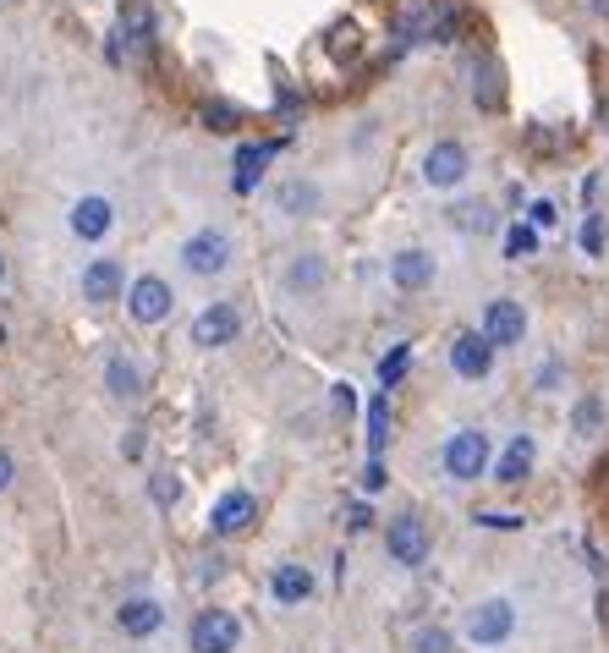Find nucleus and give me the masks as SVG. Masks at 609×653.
<instances>
[{
  "label": "nucleus",
  "mask_w": 609,
  "mask_h": 653,
  "mask_svg": "<svg viewBox=\"0 0 609 653\" xmlns=\"http://www.w3.org/2000/svg\"><path fill=\"white\" fill-rule=\"evenodd\" d=\"M231 259H237V242H231L225 231H214V225H203V231H192V236L181 242V270H187V275H198V281L225 275V270H231Z\"/></svg>",
  "instance_id": "f257e3e1"
},
{
  "label": "nucleus",
  "mask_w": 609,
  "mask_h": 653,
  "mask_svg": "<svg viewBox=\"0 0 609 653\" xmlns=\"http://www.w3.org/2000/svg\"><path fill=\"white\" fill-rule=\"evenodd\" d=\"M440 462H445V473H451L456 484H477V478L489 473V434H483V429H456V434L445 440Z\"/></svg>",
  "instance_id": "f03ea898"
},
{
  "label": "nucleus",
  "mask_w": 609,
  "mask_h": 653,
  "mask_svg": "<svg viewBox=\"0 0 609 653\" xmlns=\"http://www.w3.org/2000/svg\"><path fill=\"white\" fill-rule=\"evenodd\" d=\"M511 632H516V604L511 599H483V604L466 610V643L500 649V643H511Z\"/></svg>",
  "instance_id": "7ed1b4c3"
},
{
  "label": "nucleus",
  "mask_w": 609,
  "mask_h": 653,
  "mask_svg": "<svg viewBox=\"0 0 609 653\" xmlns=\"http://www.w3.org/2000/svg\"><path fill=\"white\" fill-rule=\"evenodd\" d=\"M187 643H192V653H237L242 649V621L231 610H203L192 621Z\"/></svg>",
  "instance_id": "20e7f679"
},
{
  "label": "nucleus",
  "mask_w": 609,
  "mask_h": 653,
  "mask_svg": "<svg viewBox=\"0 0 609 653\" xmlns=\"http://www.w3.org/2000/svg\"><path fill=\"white\" fill-rule=\"evenodd\" d=\"M170 308H176L170 281H159V275H138V281L127 286V314H133L138 325H165Z\"/></svg>",
  "instance_id": "39448f33"
},
{
  "label": "nucleus",
  "mask_w": 609,
  "mask_h": 653,
  "mask_svg": "<svg viewBox=\"0 0 609 653\" xmlns=\"http://www.w3.org/2000/svg\"><path fill=\"white\" fill-rule=\"evenodd\" d=\"M466 170H472V155L461 149L456 138H440V144L423 155V181H429V187H440V192L461 187V181H466Z\"/></svg>",
  "instance_id": "423d86ee"
},
{
  "label": "nucleus",
  "mask_w": 609,
  "mask_h": 653,
  "mask_svg": "<svg viewBox=\"0 0 609 653\" xmlns=\"http://www.w3.org/2000/svg\"><path fill=\"white\" fill-rule=\"evenodd\" d=\"M259 522V499L248 489H225L214 499V510H209V533L214 538H237V533H248Z\"/></svg>",
  "instance_id": "0eeeda50"
},
{
  "label": "nucleus",
  "mask_w": 609,
  "mask_h": 653,
  "mask_svg": "<svg viewBox=\"0 0 609 653\" xmlns=\"http://www.w3.org/2000/svg\"><path fill=\"white\" fill-rule=\"evenodd\" d=\"M385 549H390L396 566H423L429 560V527H423V516H396L385 527Z\"/></svg>",
  "instance_id": "6e6552de"
},
{
  "label": "nucleus",
  "mask_w": 609,
  "mask_h": 653,
  "mask_svg": "<svg viewBox=\"0 0 609 653\" xmlns=\"http://www.w3.org/2000/svg\"><path fill=\"white\" fill-rule=\"evenodd\" d=\"M187 335H192V346H209V351H214V346H231V340L242 335V314H237V303H209V308L192 319Z\"/></svg>",
  "instance_id": "1a4fd4ad"
},
{
  "label": "nucleus",
  "mask_w": 609,
  "mask_h": 653,
  "mask_svg": "<svg viewBox=\"0 0 609 653\" xmlns=\"http://www.w3.org/2000/svg\"><path fill=\"white\" fill-rule=\"evenodd\" d=\"M122 292H127L122 259H94V264L83 270V303H88V308H111V303H122Z\"/></svg>",
  "instance_id": "9d476101"
},
{
  "label": "nucleus",
  "mask_w": 609,
  "mask_h": 653,
  "mask_svg": "<svg viewBox=\"0 0 609 653\" xmlns=\"http://www.w3.org/2000/svg\"><path fill=\"white\" fill-rule=\"evenodd\" d=\"M477 329L494 340V351H500V346H522V335H527V314H522V303L494 297V303L483 308V325Z\"/></svg>",
  "instance_id": "9b49d317"
},
{
  "label": "nucleus",
  "mask_w": 609,
  "mask_h": 653,
  "mask_svg": "<svg viewBox=\"0 0 609 653\" xmlns=\"http://www.w3.org/2000/svg\"><path fill=\"white\" fill-rule=\"evenodd\" d=\"M451 368H456L461 379H489V368H494V340L483 335V329H466L451 340Z\"/></svg>",
  "instance_id": "f8f14e48"
},
{
  "label": "nucleus",
  "mask_w": 609,
  "mask_h": 653,
  "mask_svg": "<svg viewBox=\"0 0 609 653\" xmlns=\"http://www.w3.org/2000/svg\"><path fill=\"white\" fill-rule=\"evenodd\" d=\"M111 225H116V203L111 198H77L72 203V236H83V242H105L111 236Z\"/></svg>",
  "instance_id": "ddd939ff"
},
{
  "label": "nucleus",
  "mask_w": 609,
  "mask_h": 653,
  "mask_svg": "<svg viewBox=\"0 0 609 653\" xmlns=\"http://www.w3.org/2000/svg\"><path fill=\"white\" fill-rule=\"evenodd\" d=\"M434 275H440V264H434V253H423V247H401V253L390 259V281H396L401 292H423V286H434Z\"/></svg>",
  "instance_id": "4468645a"
},
{
  "label": "nucleus",
  "mask_w": 609,
  "mask_h": 653,
  "mask_svg": "<svg viewBox=\"0 0 609 653\" xmlns=\"http://www.w3.org/2000/svg\"><path fill=\"white\" fill-rule=\"evenodd\" d=\"M533 462H538V445H533V434H516L511 445H505V456L494 462V484H505V489H516L527 473H533Z\"/></svg>",
  "instance_id": "2eb2a0df"
},
{
  "label": "nucleus",
  "mask_w": 609,
  "mask_h": 653,
  "mask_svg": "<svg viewBox=\"0 0 609 653\" xmlns=\"http://www.w3.org/2000/svg\"><path fill=\"white\" fill-rule=\"evenodd\" d=\"M270 593H275V604H303V599H313V571L297 560H281L270 577Z\"/></svg>",
  "instance_id": "dca6fc26"
},
{
  "label": "nucleus",
  "mask_w": 609,
  "mask_h": 653,
  "mask_svg": "<svg viewBox=\"0 0 609 653\" xmlns=\"http://www.w3.org/2000/svg\"><path fill=\"white\" fill-rule=\"evenodd\" d=\"M116 626H122L127 638H154V632L165 626V610H159V599H127V604L116 610Z\"/></svg>",
  "instance_id": "f3484780"
},
{
  "label": "nucleus",
  "mask_w": 609,
  "mask_h": 653,
  "mask_svg": "<svg viewBox=\"0 0 609 653\" xmlns=\"http://www.w3.org/2000/svg\"><path fill=\"white\" fill-rule=\"evenodd\" d=\"M105 390H111L116 401H138V396H144V373H138V362H133L127 351H111V362H105Z\"/></svg>",
  "instance_id": "a211bd4d"
},
{
  "label": "nucleus",
  "mask_w": 609,
  "mask_h": 653,
  "mask_svg": "<svg viewBox=\"0 0 609 653\" xmlns=\"http://www.w3.org/2000/svg\"><path fill=\"white\" fill-rule=\"evenodd\" d=\"M270 160H275V144H242V149H237V165H231V187H237V192H253Z\"/></svg>",
  "instance_id": "6ab92c4d"
},
{
  "label": "nucleus",
  "mask_w": 609,
  "mask_h": 653,
  "mask_svg": "<svg viewBox=\"0 0 609 653\" xmlns=\"http://www.w3.org/2000/svg\"><path fill=\"white\" fill-rule=\"evenodd\" d=\"M472 99H477L483 110H500V105H505V72H500L494 55H483V61L472 66Z\"/></svg>",
  "instance_id": "aec40b11"
},
{
  "label": "nucleus",
  "mask_w": 609,
  "mask_h": 653,
  "mask_svg": "<svg viewBox=\"0 0 609 653\" xmlns=\"http://www.w3.org/2000/svg\"><path fill=\"white\" fill-rule=\"evenodd\" d=\"M116 39H127L133 50H149L154 44V11L149 0H127V11H122V33Z\"/></svg>",
  "instance_id": "412c9836"
},
{
  "label": "nucleus",
  "mask_w": 609,
  "mask_h": 653,
  "mask_svg": "<svg viewBox=\"0 0 609 653\" xmlns=\"http://www.w3.org/2000/svg\"><path fill=\"white\" fill-rule=\"evenodd\" d=\"M390 445V396H374L368 401V462H379Z\"/></svg>",
  "instance_id": "4be33fe9"
},
{
  "label": "nucleus",
  "mask_w": 609,
  "mask_h": 653,
  "mask_svg": "<svg viewBox=\"0 0 609 653\" xmlns=\"http://www.w3.org/2000/svg\"><path fill=\"white\" fill-rule=\"evenodd\" d=\"M324 286V259L318 253H297L286 264V292H318Z\"/></svg>",
  "instance_id": "5701e85b"
},
{
  "label": "nucleus",
  "mask_w": 609,
  "mask_h": 653,
  "mask_svg": "<svg viewBox=\"0 0 609 653\" xmlns=\"http://www.w3.org/2000/svg\"><path fill=\"white\" fill-rule=\"evenodd\" d=\"M198 122H203L209 133H220V138H231V133L242 127V110H237L231 99H203V105H198Z\"/></svg>",
  "instance_id": "b1692460"
},
{
  "label": "nucleus",
  "mask_w": 609,
  "mask_h": 653,
  "mask_svg": "<svg viewBox=\"0 0 609 653\" xmlns=\"http://www.w3.org/2000/svg\"><path fill=\"white\" fill-rule=\"evenodd\" d=\"M281 209L297 214V220L313 214V209H318V187H313V181H286V187H281Z\"/></svg>",
  "instance_id": "393cba45"
},
{
  "label": "nucleus",
  "mask_w": 609,
  "mask_h": 653,
  "mask_svg": "<svg viewBox=\"0 0 609 653\" xmlns=\"http://www.w3.org/2000/svg\"><path fill=\"white\" fill-rule=\"evenodd\" d=\"M407 368H412V340H401V346H390V351L379 357V379H385V390H390V385H401V379H407Z\"/></svg>",
  "instance_id": "a878e982"
},
{
  "label": "nucleus",
  "mask_w": 609,
  "mask_h": 653,
  "mask_svg": "<svg viewBox=\"0 0 609 653\" xmlns=\"http://www.w3.org/2000/svg\"><path fill=\"white\" fill-rule=\"evenodd\" d=\"M451 225L483 236V231H494V209H489V203H456V209H451Z\"/></svg>",
  "instance_id": "bb28decb"
},
{
  "label": "nucleus",
  "mask_w": 609,
  "mask_h": 653,
  "mask_svg": "<svg viewBox=\"0 0 609 653\" xmlns=\"http://www.w3.org/2000/svg\"><path fill=\"white\" fill-rule=\"evenodd\" d=\"M533 253H538V231H533V225H511V231H505V259L522 264V259H533Z\"/></svg>",
  "instance_id": "cd10ccee"
},
{
  "label": "nucleus",
  "mask_w": 609,
  "mask_h": 653,
  "mask_svg": "<svg viewBox=\"0 0 609 653\" xmlns=\"http://www.w3.org/2000/svg\"><path fill=\"white\" fill-rule=\"evenodd\" d=\"M329 55H340V61H357V55H363V39H357L351 22H335V28H329Z\"/></svg>",
  "instance_id": "c85d7f7f"
},
{
  "label": "nucleus",
  "mask_w": 609,
  "mask_h": 653,
  "mask_svg": "<svg viewBox=\"0 0 609 653\" xmlns=\"http://www.w3.org/2000/svg\"><path fill=\"white\" fill-rule=\"evenodd\" d=\"M456 33H461V11L445 6V11L429 17V39H434V44H456Z\"/></svg>",
  "instance_id": "c756f323"
},
{
  "label": "nucleus",
  "mask_w": 609,
  "mask_h": 653,
  "mask_svg": "<svg viewBox=\"0 0 609 653\" xmlns=\"http://www.w3.org/2000/svg\"><path fill=\"white\" fill-rule=\"evenodd\" d=\"M571 144V133H544V127H527V149L533 155H555V149H566Z\"/></svg>",
  "instance_id": "7c9ffc66"
},
{
  "label": "nucleus",
  "mask_w": 609,
  "mask_h": 653,
  "mask_svg": "<svg viewBox=\"0 0 609 653\" xmlns=\"http://www.w3.org/2000/svg\"><path fill=\"white\" fill-rule=\"evenodd\" d=\"M149 489H154V505H159V510H170V505L181 499V484H176V473H154Z\"/></svg>",
  "instance_id": "2f4dec72"
},
{
  "label": "nucleus",
  "mask_w": 609,
  "mask_h": 653,
  "mask_svg": "<svg viewBox=\"0 0 609 653\" xmlns=\"http://www.w3.org/2000/svg\"><path fill=\"white\" fill-rule=\"evenodd\" d=\"M412 653H451V632H445V626H423V632L412 638Z\"/></svg>",
  "instance_id": "473e14b6"
},
{
  "label": "nucleus",
  "mask_w": 609,
  "mask_h": 653,
  "mask_svg": "<svg viewBox=\"0 0 609 653\" xmlns=\"http://www.w3.org/2000/svg\"><path fill=\"white\" fill-rule=\"evenodd\" d=\"M582 247L588 253H605V214H588L582 220Z\"/></svg>",
  "instance_id": "72a5a7b5"
},
{
  "label": "nucleus",
  "mask_w": 609,
  "mask_h": 653,
  "mask_svg": "<svg viewBox=\"0 0 609 653\" xmlns=\"http://www.w3.org/2000/svg\"><path fill=\"white\" fill-rule=\"evenodd\" d=\"M599 423H605V407H599L594 396H588V401H577V429H582V434H594Z\"/></svg>",
  "instance_id": "f704fd0d"
},
{
  "label": "nucleus",
  "mask_w": 609,
  "mask_h": 653,
  "mask_svg": "<svg viewBox=\"0 0 609 653\" xmlns=\"http://www.w3.org/2000/svg\"><path fill=\"white\" fill-rule=\"evenodd\" d=\"M477 527H494V533H516V527H527L522 516H511V510H483L477 516Z\"/></svg>",
  "instance_id": "c9c22d12"
},
{
  "label": "nucleus",
  "mask_w": 609,
  "mask_h": 653,
  "mask_svg": "<svg viewBox=\"0 0 609 653\" xmlns=\"http://www.w3.org/2000/svg\"><path fill=\"white\" fill-rule=\"evenodd\" d=\"M527 220H533V231H549V225H555V203H549V198H538V203L527 209Z\"/></svg>",
  "instance_id": "e433bc0d"
},
{
  "label": "nucleus",
  "mask_w": 609,
  "mask_h": 653,
  "mask_svg": "<svg viewBox=\"0 0 609 653\" xmlns=\"http://www.w3.org/2000/svg\"><path fill=\"white\" fill-rule=\"evenodd\" d=\"M363 527H374V510L357 499V505H346V533H363Z\"/></svg>",
  "instance_id": "4c0bfd02"
},
{
  "label": "nucleus",
  "mask_w": 609,
  "mask_h": 653,
  "mask_svg": "<svg viewBox=\"0 0 609 653\" xmlns=\"http://www.w3.org/2000/svg\"><path fill=\"white\" fill-rule=\"evenodd\" d=\"M385 484H390V478H385V467H379V462H368V467H363V489H368V494H379Z\"/></svg>",
  "instance_id": "58836bf2"
},
{
  "label": "nucleus",
  "mask_w": 609,
  "mask_h": 653,
  "mask_svg": "<svg viewBox=\"0 0 609 653\" xmlns=\"http://www.w3.org/2000/svg\"><path fill=\"white\" fill-rule=\"evenodd\" d=\"M122 456H127V462H138V456H144V429H133V434L122 440Z\"/></svg>",
  "instance_id": "ea45409f"
},
{
  "label": "nucleus",
  "mask_w": 609,
  "mask_h": 653,
  "mask_svg": "<svg viewBox=\"0 0 609 653\" xmlns=\"http://www.w3.org/2000/svg\"><path fill=\"white\" fill-rule=\"evenodd\" d=\"M11 478H17V462H11V456H6V451H0V494L11 489Z\"/></svg>",
  "instance_id": "a19ab883"
},
{
  "label": "nucleus",
  "mask_w": 609,
  "mask_h": 653,
  "mask_svg": "<svg viewBox=\"0 0 609 653\" xmlns=\"http://www.w3.org/2000/svg\"><path fill=\"white\" fill-rule=\"evenodd\" d=\"M335 407H340V412H351V407H357V396H351V385H335Z\"/></svg>",
  "instance_id": "79ce46f5"
},
{
  "label": "nucleus",
  "mask_w": 609,
  "mask_h": 653,
  "mask_svg": "<svg viewBox=\"0 0 609 653\" xmlns=\"http://www.w3.org/2000/svg\"><path fill=\"white\" fill-rule=\"evenodd\" d=\"M594 11H599V17H609V0H594Z\"/></svg>",
  "instance_id": "37998d69"
},
{
  "label": "nucleus",
  "mask_w": 609,
  "mask_h": 653,
  "mask_svg": "<svg viewBox=\"0 0 609 653\" xmlns=\"http://www.w3.org/2000/svg\"><path fill=\"white\" fill-rule=\"evenodd\" d=\"M0 281H6V259H0Z\"/></svg>",
  "instance_id": "c03bdc74"
},
{
  "label": "nucleus",
  "mask_w": 609,
  "mask_h": 653,
  "mask_svg": "<svg viewBox=\"0 0 609 653\" xmlns=\"http://www.w3.org/2000/svg\"><path fill=\"white\" fill-rule=\"evenodd\" d=\"M605 122H609V105H605Z\"/></svg>",
  "instance_id": "a18cd8bd"
},
{
  "label": "nucleus",
  "mask_w": 609,
  "mask_h": 653,
  "mask_svg": "<svg viewBox=\"0 0 609 653\" xmlns=\"http://www.w3.org/2000/svg\"><path fill=\"white\" fill-rule=\"evenodd\" d=\"M605 478H609V462H605Z\"/></svg>",
  "instance_id": "49530a36"
}]
</instances>
